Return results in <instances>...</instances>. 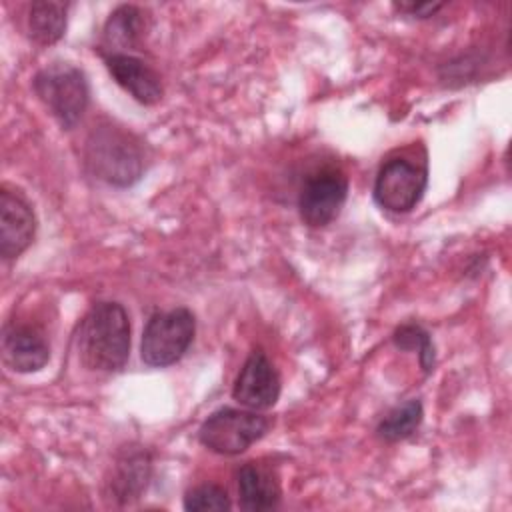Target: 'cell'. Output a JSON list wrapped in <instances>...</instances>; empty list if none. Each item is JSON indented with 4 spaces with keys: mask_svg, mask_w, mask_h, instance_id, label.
<instances>
[{
    "mask_svg": "<svg viewBox=\"0 0 512 512\" xmlns=\"http://www.w3.org/2000/svg\"><path fill=\"white\" fill-rule=\"evenodd\" d=\"M150 474V460L144 452L138 454H130L124 462H120L118 472L112 480L114 492L116 496L126 502L130 498H136L140 494V490L146 486Z\"/></svg>",
    "mask_w": 512,
    "mask_h": 512,
    "instance_id": "2e32d148",
    "label": "cell"
},
{
    "mask_svg": "<svg viewBox=\"0 0 512 512\" xmlns=\"http://www.w3.org/2000/svg\"><path fill=\"white\" fill-rule=\"evenodd\" d=\"M270 428V420L256 410L220 408L212 412L198 430V440L222 456L246 452Z\"/></svg>",
    "mask_w": 512,
    "mask_h": 512,
    "instance_id": "5b68a950",
    "label": "cell"
},
{
    "mask_svg": "<svg viewBox=\"0 0 512 512\" xmlns=\"http://www.w3.org/2000/svg\"><path fill=\"white\" fill-rule=\"evenodd\" d=\"M86 164L96 178L124 188L142 176L144 150L134 134L106 124L90 132L86 140Z\"/></svg>",
    "mask_w": 512,
    "mask_h": 512,
    "instance_id": "7a4b0ae2",
    "label": "cell"
},
{
    "mask_svg": "<svg viewBox=\"0 0 512 512\" xmlns=\"http://www.w3.org/2000/svg\"><path fill=\"white\" fill-rule=\"evenodd\" d=\"M36 216L32 206L8 188L0 190V254L10 260L18 258L32 242Z\"/></svg>",
    "mask_w": 512,
    "mask_h": 512,
    "instance_id": "9c48e42d",
    "label": "cell"
},
{
    "mask_svg": "<svg viewBox=\"0 0 512 512\" xmlns=\"http://www.w3.org/2000/svg\"><path fill=\"white\" fill-rule=\"evenodd\" d=\"M426 184V164L398 156L380 166L372 194L380 208L394 214H404L416 208V204L422 200Z\"/></svg>",
    "mask_w": 512,
    "mask_h": 512,
    "instance_id": "8992f818",
    "label": "cell"
},
{
    "mask_svg": "<svg viewBox=\"0 0 512 512\" xmlns=\"http://www.w3.org/2000/svg\"><path fill=\"white\" fill-rule=\"evenodd\" d=\"M32 86L62 128L70 130L78 124L88 106V82L80 68L54 62L34 76Z\"/></svg>",
    "mask_w": 512,
    "mask_h": 512,
    "instance_id": "3957f363",
    "label": "cell"
},
{
    "mask_svg": "<svg viewBox=\"0 0 512 512\" xmlns=\"http://www.w3.org/2000/svg\"><path fill=\"white\" fill-rule=\"evenodd\" d=\"M232 502L224 488L216 484H200L186 492L184 496V508L192 512L202 510H230Z\"/></svg>",
    "mask_w": 512,
    "mask_h": 512,
    "instance_id": "ac0fdd59",
    "label": "cell"
},
{
    "mask_svg": "<svg viewBox=\"0 0 512 512\" xmlns=\"http://www.w3.org/2000/svg\"><path fill=\"white\" fill-rule=\"evenodd\" d=\"M78 354L86 368L118 372L130 354V320L122 304H94L78 330Z\"/></svg>",
    "mask_w": 512,
    "mask_h": 512,
    "instance_id": "6da1fadb",
    "label": "cell"
},
{
    "mask_svg": "<svg viewBox=\"0 0 512 512\" xmlns=\"http://www.w3.org/2000/svg\"><path fill=\"white\" fill-rule=\"evenodd\" d=\"M392 340L400 350H416L424 372L434 370V346H432L430 334L422 326L404 324L394 332Z\"/></svg>",
    "mask_w": 512,
    "mask_h": 512,
    "instance_id": "e0dca14e",
    "label": "cell"
},
{
    "mask_svg": "<svg viewBox=\"0 0 512 512\" xmlns=\"http://www.w3.org/2000/svg\"><path fill=\"white\" fill-rule=\"evenodd\" d=\"M348 194V180L336 168H322L310 174L298 194V212L304 224L320 228L330 224L342 210Z\"/></svg>",
    "mask_w": 512,
    "mask_h": 512,
    "instance_id": "52a82bcc",
    "label": "cell"
},
{
    "mask_svg": "<svg viewBox=\"0 0 512 512\" xmlns=\"http://www.w3.org/2000/svg\"><path fill=\"white\" fill-rule=\"evenodd\" d=\"M394 8L416 18H428L436 14L442 8V4L440 2H434V4L432 2H400V4H394Z\"/></svg>",
    "mask_w": 512,
    "mask_h": 512,
    "instance_id": "d6986e66",
    "label": "cell"
},
{
    "mask_svg": "<svg viewBox=\"0 0 512 512\" xmlns=\"http://www.w3.org/2000/svg\"><path fill=\"white\" fill-rule=\"evenodd\" d=\"M238 494L244 510H272L278 506L282 490L278 476L256 462H248L238 470Z\"/></svg>",
    "mask_w": 512,
    "mask_h": 512,
    "instance_id": "7c38bea8",
    "label": "cell"
},
{
    "mask_svg": "<svg viewBox=\"0 0 512 512\" xmlns=\"http://www.w3.org/2000/svg\"><path fill=\"white\" fill-rule=\"evenodd\" d=\"M196 320L188 308L156 312L146 322L140 342L144 364L164 368L176 364L194 340Z\"/></svg>",
    "mask_w": 512,
    "mask_h": 512,
    "instance_id": "277c9868",
    "label": "cell"
},
{
    "mask_svg": "<svg viewBox=\"0 0 512 512\" xmlns=\"http://www.w3.org/2000/svg\"><path fill=\"white\" fill-rule=\"evenodd\" d=\"M66 10L64 2L38 0L30 4L28 12V32L30 38L40 46H50L64 36L66 30Z\"/></svg>",
    "mask_w": 512,
    "mask_h": 512,
    "instance_id": "5bb4252c",
    "label": "cell"
},
{
    "mask_svg": "<svg viewBox=\"0 0 512 512\" xmlns=\"http://www.w3.org/2000/svg\"><path fill=\"white\" fill-rule=\"evenodd\" d=\"M104 62L112 78L140 104H156L162 98L160 76L138 56L128 52L104 54Z\"/></svg>",
    "mask_w": 512,
    "mask_h": 512,
    "instance_id": "8fae6325",
    "label": "cell"
},
{
    "mask_svg": "<svg viewBox=\"0 0 512 512\" xmlns=\"http://www.w3.org/2000/svg\"><path fill=\"white\" fill-rule=\"evenodd\" d=\"M422 416H424L422 402L420 400H408V402L396 406L394 410H390L380 420L376 432L386 442L404 440V438L412 436L418 430V426L422 422Z\"/></svg>",
    "mask_w": 512,
    "mask_h": 512,
    "instance_id": "9a60e30c",
    "label": "cell"
},
{
    "mask_svg": "<svg viewBox=\"0 0 512 512\" xmlns=\"http://www.w3.org/2000/svg\"><path fill=\"white\" fill-rule=\"evenodd\" d=\"M280 396V376L262 350H254L236 376L232 398L248 410H268Z\"/></svg>",
    "mask_w": 512,
    "mask_h": 512,
    "instance_id": "ba28073f",
    "label": "cell"
},
{
    "mask_svg": "<svg viewBox=\"0 0 512 512\" xmlns=\"http://www.w3.org/2000/svg\"><path fill=\"white\" fill-rule=\"evenodd\" d=\"M146 32V18L138 6H118L104 24L106 54H118L122 48H136Z\"/></svg>",
    "mask_w": 512,
    "mask_h": 512,
    "instance_id": "4fadbf2b",
    "label": "cell"
},
{
    "mask_svg": "<svg viewBox=\"0 0 512 512\" xmlns=\"http://www.w3.org/2000/svg\"><path fill=\"white\" fill-rule=\"evenodd\" d=\"M2 356L14 372H38L50 360V346L38 328L10 324L2 336Z\"/></svg>",
    "mask_w": 512,
    "mask_h": 512,
    "instance_id": "30bf717a",
    "label": "cell"
}]
</instances>
